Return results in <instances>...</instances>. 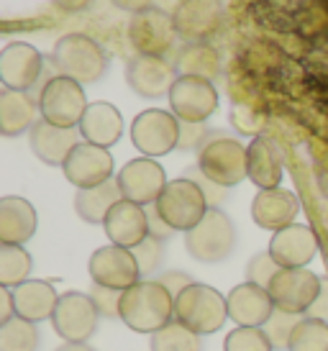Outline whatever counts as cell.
Masks as SVG:
<instances>
[{"instance_id": "bcb514c9", "label": "cell", "mask_w": 328, "mask_h": 351, "mask_svg": "<svg viewBox=\"0 0 328 351\" xmlns=\"http://www.w3.org/2000/svg\"><path fill=\"white\" fill-rule=\"evenodd\" d=\"M308 318H318V321H328V282L323 280L320 285V293L316 298V302L310 305V311L305 313Z\"/></svg>"}, {"instance_id": "7bdbcfd3", "label": "cell", "mask_w": 328, "mask_h": 351, "mask_svg": "<svg viewBox=\"0 0 328 351\" xmlns=\"http://www.w3.org/2000/svg\"><path fill=\"white\" fill-rule=\"evenodd\" d=\"M154 280L162 285V287H167V290L172 293V298H177L183 290H187L190 285H195L193 277H190L187 272H180V269H172V272H159Z\"/></svg>"}, {"instance_id": "681fc988", "label": "cell", "mask_w": 328, "mask_h": 351, "mask_svg": "<svg viewBox=\"0 0 328 351\" xmlns=\"http://www.w3.org/2000/svg\"><path fill=\"white\" fill-rule=\"evenodd\" d=\"M57 351H95V349H90L87 343H72V341H65L62 346H59Z\"/></svg>"}, {"instance_id": "7402d4cb", "label": "cell", "mask_w": 328, "mask_h": 351, "mask_svg": "<svg viewBox=\"0 0 328 351\" xmlns=\"http://www.w3.org/2000/svg\"><path fill=\"white\" fill-rule=\"evenodd\" d=\"M300 213V200L295 193L274 187V190H259L251 203V218L259 228L267 231H282L292 226V221Z\"/></svg>"}, {"instance_id": "4316f807", "label": "cell", "mask_w": 328, "mask_h": 351, "mask_svg": "<svg viewBox=\"0 0 328 351\" xmlns=\"http://www.w3.org/2000/svg\"><path fill=\"white\" fill-rule=\"evenodd\" d=\"M36 110L39 100H34L29 93L5 88L0 93V134L13 138L31 131L36 126Z\"/></svg>"}, {"instance_id": "1f68e13d", "label": "cell", "mask_w": 328, "mask_h": 351, "mask_svg": "<svg viewBox=\"0 0 328 351\" xmlns=\"http://www.w3.org/2000/svg\"><path fill=\"white\" fill-rule=\"evenodd\" d=\"M36 349H39L36 323L16 315L13 321L0 326V351H36Z\"/></svg>"}, {"instance_id": "5bb4252c", "label": "cell", "mask_w": 328, "mask_h": 351, "mask_svg": "<svg viewBox=\"0 0 328 351\" xmlns=\"http://www.w3.org/2000/svg\"><path fill=\"white\" fill-rule=\"evenodd\" d=\"M87 269H90V277L95 285L121 290V293L134 287L136 282H141V272H139L134 252L116 244L100 246L97 252H93Z\"/></svg>"}, {"instance_id": "b9f144b4", "label": "cell", "mask_w": 328, "mask_h": 351, "mask_svg": "<svg viewBox=\"0 0 328 351\" xmlns=\"http://www.w3.org/2000/svg\"><path fill=\"white\" fill-rule=\"evenodd\" d=\"M231 123L236 126V131H242V134H259V128L264 126V118L254 116L249 108L236 106L231 113Z\"/></svg>"}, {"instance_id": "d6986e66", "label": "cell", "mask_w": 328, "mask_h": 351, "mask_svg": "<svg viewBox=\"0 0 328 351\" xmlns=\"http://www.w3.org/2000/svg\"><path fill=\"white\" fill-rule=\"evenodd\" d=\"M267 252L280 264V269H305L316 259L318 239H316L310 226L292 223L272 236Z\"/></svg>"}, {"instance_id": "f546056e", "label": "cell", "mask_w": 328, "mask_h": 351, "mask_svg": "<svg viewBox=\"0 0 328 351\" xmlns=\"http://www.w3.org/2000/svg\"><path fill=\"white\" fill-rule=\"evenodd\" d=\"M124 200L121 187L116 180H108L97 187H87V190H78L75 195V210L85 223H106L110 208Z\"/></svg>"}, {"instance_id": "cb8c5ba5", "label": "cell", "mask_w": 328, "mask_h": 351, "mask_svg": "<svg viewBox=\"0 0 328 351\" xmlns=\"http://www.w3.org/2000/svg\"><path fill=\"white\" fill-rule=\"evenodd\" d=\"M246 177L259 190H274L282 182V152L267 136H254L246 147Z\"/></svg>"}, {"instance_id": "d590c367", "label": "cell", "mask_w": 328, "mask_h": 351, "mask_svg": "<svg viewBox=\"0 0 328 351\" xmlns=\"http://www.w3.org/2000/svg\"><path fill=\"white\" fill-rule=\"evenodd\" d=\"M136 256V264H139V272L141 277H152V274H159V267H162L164 259V241L154 239V236H146L139 246L131 249Z\"/></svg>"}, {"instance_id": "7dc6e473", "label": "cell", "mask_w": 328, "mask_h": 351, "mask_svg": "<svg viewBox=\"0 0 328 351\" xmlns=\"http://www.w3.org/2000/svg\"><path fill=\"white\" fill-rule=\"evenodd\" d=\"M118 10H126V13H139V10H146V8H154L152 3L154 0H110Z\"/></svg>"}, {"instance_id": "e575fe53", "label": "cell", "mask_w": 328, "mask_h": 351, "mask_svg": "<svg viewBox=\"0 0 328 351\" xmlns=\"http://www.w3.org/2000/svg\"><path fill=\"white\" fill-rule=\"evenodd\" d=\"M270 336L264 328H249V326H236L233 331L226 333L223 351H272Z\"/></svg>"}, {"instance_id": "e0dca14e", "label": "cell", "mask_w": 328, "mask_h": 351, "mask_svg": "<svg viewBox=\"0 0 328 351\" xmlns=\"http://www.w3.org/2000/svg\"><path fill=\"white\" fill-rule=\"evenodd\" d=\"M172 21L177 36L190 41L211 39L223 23L221 0H180L172 10Z\"/></svg>"}, {"instance_id": "603a6c76", "label": "cell", "mask_w": 328, "mask_h": 351, "mask_svg": "<svg viewBox=\"0 0 328 351\" xmlns=\"http://www.w3.org/2000/svg\"><path fill=\"white\" fill-rule=\"evenodd\" d=\"M106 234L116 246L134 249L149 236V215L146 208L131 200H118L106 218Z\"/></svg>"}, {"instance_id": "3957f363", "label": "cell", "mask_w": 328, "mask_h": 351, "mask_svg": "<svg viewBox=\"0 0 328 351\" xmlns=\"http://www.w3.org/2000/svg\"><path fill=\"white\" fill-rule=\"evenodd\" d=\"M229 318V302L215 287L195 282L174 298V321L190 328L198 336H211L221 331Z\"/></svg>"}, {"instance_id": "836d02e7", "label": "cell", "mask_w": 328, "mask_h": 351, "mask_svg": "<svg viewBox=\"0 0 328 351\" xmlns=\"http://www.w3.org/2000/svg\"><path fill=\"white\" fill-rule=\"evenodd\" d=\"M152 351H200V336L180 321H172L152 333Z\"/></svg>"}, {"instance_id": "52a82bcc", "label": "cell", "mask_w": 328, "mask_h": 351, "mask_svg": "<svg viewBox=\"0 0 328 351\" xmlns=\"http://www.w3.org/2000/svg\"><path fill=\"white\" fill-rule=\"evenodd\" d=\"M131 141L149 159L169 154L180 144V118L174 116L172 110L149 108V110H144V113H139L134 118Z\"/></svg>"}, {"instance_id": "9c48e42d", "label": "cell", "mask_w": 328, "mask_h": 351, "mask_svg": "<svg viewBox=\"0 0 328 351\" xmlns=\"http://www.w3.org/2000/svg\"><path fill=\"white\" fill-rule=\"evenodd\" d=\"M97 313L95 302L87 293H65L59 295V302L51 313V326L59 333V339L72 343H85L97 331Z\"/></svg>"}, {"instance_id": "2e32d148", "label": "cell", "mask_w": 328, "mask_h": 351, "mask_svg": "<svg viewBox=\"0 0 328 351\" xmlns=\"http://www.w3.org/2000/svg\"><path fill=\"white\" fill-rule=\"evenodd\" d=\"M177 69L174 62L167 57H146V54H136L128 64H126V82L134 90L136 95L149 100L164 98L169 95L172 85L177 82Z\"/></svg>"}, {"instance_id": "83f0119b", "label": "cell", "mask_w": 328, "mask_h": 351, "mask_svg": "<svg viewBox=\"0 0 328 351\" xmlns=\"http://www.w3.org/2000/svg\"><path fill=\"white\" fill-rule=\"evenodd\" d=\"M13 298H16L19 318H26L31 323L47 321V318L51 321V313L59 302L57 290L41 280H26L23 285L13 287Z\"/></svg>"}, {"instance_id": "8d00e7d4", "label": "cell", "mask_w": 328, "mask_h": 351, "mask_svg": "<svg viewBox=\"0 0 328 351\" xmlns=\"http://www.w3.org/2000/svg\"><path fill=\"white\" fill-rule=\"evenodd\" d=\"M300 318H303V315H292V313H282V311L272 313V318L267 321V326H264V333L270 336V341L274 349H288L290 336H292L295 326L300 323Z\"/></svg>"}, {"instance_id": "5b68a950", "label": "cell", "mask_w": 328, "mask_h": 351, "mask_svg": "<svg viewBox=\"0 0 328 351\" xmlns=\"http://www.w3.org/2000/svg\"><path fill=\"white\" fill-rule=\"evenodd\" d=\"M156 210L174 231H193L195 226L205 218L211 205L205 200L203 190L195 185L190 177H177L167 182L164 193L156 200Z\"/></svg>"}, {"instance_id": "ac0fdd59", "label": "cell", "mask_w": 328, "mask_h": 351, "mask_svg": "<svg viewBox=\"0 0 328 351\" xmlns=\"http://www.w3.org/2000/svg\"><path fill=\"white\" fill-rule=\"evenodd\" d=\"M65 177L78 190L97 187L113 180V156L106 147H95L90 141H82L72 149V154L65 162Z\"/></svg>"}, {"instance_id": "30bf717a", "label": "cell", "mask_w": 328, "mask_h": 351, "mask_svg": "<svg viewBox=\"0 0 328 351\" xmlns=\"http://www.w3.org/2000/svg\"><path fill=\"white\" fill-rule=\"evenodd\" d=\"M177 39V29L169 13L159 8H146L131 16L128 23V41L136 54L146 57H164L169 54Z\"/></svg>"}, {"instance_id": "60d3db41", "label": "cell", "mask_w": 328, "mask_h": 351, "mask_svg": "<svg viewBox=\"0 0 328 351\" xmlns=\"http://www.w3.org/2000/svg\"><path fill=\"white\" fill-rule=\"evenodd\" d=\"M183 177H190L195 185L203 190V195H205V200H208V205H211V208H218V205H221L223 200L229 197V187L215 185V182H213V180H208V177H205L203 172L198 169V167L187 169V172H185Z\"/></svg>"}, {"instance_id": "7c38bea8", "label": "cell", "mask_w": 328, "mask_h": 351, "mask_svg": "<svg viewBox=\"0 0 328 351\" xmlns=\"http://www.w3.org/2000/svg\"><path fill=\"white\" fill-rule=\"evenodd\" d=\"M169 108L185 123H205L218 108V93L211 80L180 75L169 90Z\"/></svg>"}, {"instance_id": "7a4b0ae2", "label": "cell", "mask_w": 328, "mask_h": 351, "mask_svg": "<svg viewBox=\"0 0 328 351\" xmlns=\"http://www.w3.org/2000/svg\"><path fill=\"white\" fill-rule=\"evenodd\" d=\"M51 67L57 75L69 77L80 85H93L106 75L108 57L103 47L85 34H67L51 49Z\"/></svg>"}, {"instance_id": "ee69618b", "label": "cell", "mask_w": 328, "mask_h": 351, "mask_svg": "<svg viewBox=\"0 0 328 351\" xmlns=\"http://www.w3.org/2000/svg\"><path fill=\"white\" fill-rule=\"evenodd\" d=\"M146 215H149V236H154L159 241H167L174 234V228H169V223L159 215L156 205H146Z\"/></svg>"}, {"instance_id": "d4e9b609", "label": "cell", "mask_w": 328, "mask_h": 351, "mask_svg": "<svg viewBox=\"0 0 328 351\" xmlns=\"http://www.w3.org/2000/svg\"><path fill=\"white\" fill-rule=\"evenodd\" d=\"M36 234V210L26 197L8 195L0 200V244L23 246Z\"/></svg>"}, {"instance_id": "c3c4849f", "label": "cell", "mask_w": 328, "mask_h": 351, "mask_svg": "<svg viewBox=\"0 0 328 351\" xmlns=\"http://www.w3.org/2000/svg\"><path fill=\"white\" fill-rule=\"evenodd\" d=\"M93 0H51V5H57L59 10L65 13H78V10H85Z\"/></svg>"}, {"instance_id": "484cf974", "label": "cell", "mask_w": 328, "mask_h": 351, "mask_svg": "<svg viewBox=\"0 0 328 351\" xmlns=\"http://www.w3.org/2000/svg\"><path fill=\"white\" fill-rule=\"evenodd\" d=\"M80 134L95 147H113L124 134V116L110 103H90L80 121Z\"/></svg>"}, {"instance_id": "4fadbf2b", "label": "cell", "mask_w": 328, "mask_h": 351, "mask_svg": "<svg viewBox=\"0 0 328 351\" xmlns=\"http://www.w3.org/2000/svg\"><path fill=\"white\" fill-rule=\"evenodd\" d=\"M47 72V59L26 41H13L0 51V80L8 90L31 93Z\"/></svg>"}, {"instance_id": "f6af8a7d", "label": "cell", "mask_w": 328, "mask_h": 351, "mask_svg": "<svg viewBox=\"0 0 328 351\" xmlns=\"http://www.w3.org/2000/svg\"><path fill=\"white\" fill-rule=\"evenodd\" d=\"M16 315H19V313H16V298H13V290H10V287H3V290H0V326L13 321Z\"/></svg>"}, {"instance_id": "d6a6232c", "label": "cell", "mask_w": 328, "mask_h": 351, "mask_svg": "<svg viewBox=\"0 0 328 351\" xmlns=\"http://www.w3.org/2000/svg\"><path fill=\"white\" fill-rule=\"evenodd\" d=\"M288 351H328V321L303 315L290 336Z\"/></svg>"}, {"instance_id": "f35d334b", "label": "cell", "mask_w": 328, "mask_h": 351, "mask_svg": "<svg viewBox=\"0 0 328 351\" xmlns=\"http://www.w3.org/2000/svg\"><path fill=\"white\" fill-rule=\"evenodd\" d=\"M87 295L93 298L97 313H100L103 318H121V298H124L121 290H110V287H103V285L93 282V287H90Z\"/></svg>"}, {"instance_id": "ba28073f", "label": "cell", "mask_w": 328, "mask_h": 351, "mask_svg": "<svg viewBox=\"0 0 328 351\" xmlns=\"http://www.w3.org/2000/svg\"><path fill=\"white\" fill-rule=\"evenodd\" d=\"M41 118L62 128H80V121L87 110L85 90L69 77H51L39 98Z\"/></svg>"}, {"instance_id": "44dd1931", "label": "cell", "mask_w": 328, "mask_h": 351, "mask_svg": "<svg viewBox=\"0 0 328 351\" xmlns=\"http://www.w3.org/2000/svg\"><path fill=\"white\" fill-rule=\"evenodd\" d=\"M229 302V318L236 326H249V328H261L274 313V302L270 298V290L259 285L242 282L236 285L231 293L226 295Z\"/></svg>"}, {"instance_id": "ffe728a7", "label": "cell", "mask_w": 328, "mask_h": 351, "mask_svg": "<svg viewBox=\"0 0 328 351\" xmlns=\"http://www.w3.org/2000/svg\"><path fill=\"white\" fill-rule=\"evenodd\" d=\"M31 152L39 156L44 165L49 167H65L72 149L82 144L85 138L80 134V128H62L49 123L44 118L36 121V126L29 131Z\"/></svg>"}, {"instance_id": "6da1fadb", "label": "cell", "mask_w": 328, "mask_h": 351, "mask_svg": "<svg viewBox=\"0 0 328 351\" xmlns=\"http://www.w3.org/2000/svg\"><path fill=\"white\" fill-rule=\"evenodd\" d=\"M121 321L136 333H156L174 321V298L156 280H141L121 298Z\"/></svg>"}, {"instance_id": "ab89813d", "label": "cell", "mask_w": 328, "mask_h": 351, "mask_svg": "<svg viewBox=\"0 0 328 351\" xmlns=\"http://www.w3.org/2000/svg\"><path fill=\"white\" fill-rule=\"evenodd\" d=\"M213 134H215V128H208L205 123H185V121H180V144H177V149L200 152Z\"/></svg>"}, {"instance_id": "9a60e30c", "label": "cell", "mask_w": 328, "mask_h": 351, "mask_svg": "<svg viewBox=\"0 0 328 351\" xmlns=\"http://www.w3.org/2000/svg\"><path fill=\"white\" fill-rule=\"evenodd\" d=\"M118 187H121V195L124 200L139 205H154L159 200V195L167 187V175H164L162 165H156L154 159L149 156H139L126 162L124 169L116 177Z\"/></svg>"}, {"instance_id": "f1b7e54d", "label": "cell", "mask_w": 328, "mask_h": 351, "mask_svg": "<svg viewBox=\"0 0 328 351\" xmlns=\"http://www.w3.org/2000/svg\"><path fill=\"white\" fill-rule=\"evenodd\" d=\"M174 69L177 75L187 77H203V80H218L221 75V57L205 41H190L183 49L174 54Z\"/></svg>"}, {"instance_id": "8992f818", "label": "cell", "mask_w": 328, "mask_h": 351, "mask_svg": "<svg viewBox=\"0 0 328 351\" xmlns=\"http://www.w3.org/2000/svg\"><path fill=\"white\" fill-rule=\"evenodd\" d=\"M185 246L193 259L203 264H218L229 259L236 246V228L229 215L211 208L193 231L185 234Z\"/></svg>"}, {"instance_id": "74e56055", "label": "cell", "mask_w": 328, "mask_h": 351, "mask_svg": "<svg viewBox=\"0 0 328 351\" xmlns=\"http://www.w3.org/2000/svg\"><path fill=\"white\" fill-rule=\"evenodd\" d=\"M277 272H280V264L272 259V254L259 252L254 254L249 259V264H246V282L259 285L264 290H270V285L277 277Z\"/></svg>"}, {"instance_id": "277c9868", "label": "cell", "mask_w": 328, "mask_h": 351, "mask_svg": "<svg viewBox=\"0 0 328 351\" xmlns=\"http://www.w3.org/2000/svg\"><path fill=\"white\" fill-rule=\"evenodd\" d=\"M198 169L215 185H239L246 177V147L223 131H215L198 152Z\"/></svg>"}, {"instance_id": "4dcf8cb0", "label": "cell", "mask_w": 328, "mask_h": 351, "mask_svg": "<svg viewBox=\"0 0 328 351\" xmlns=\"http://www.w3.org/2000/svg\"><path fill=\"white\" fill-rule=\"evenodd\" d=\"M31 274V254L23 246L0 244V285L19 287Z\"/></svg>"}, {"instance_id": "8fae6325", "label": "cell", "mask_w": 328, "mask_h": 351, "mask_svg": "<svg viewBox=\"0 0 328 351\" xmlns=\"http://www.w3.org/2000/svg\"><path fill=\"white\" fill-rule=\"evenodd\" d=\"M320 285H323V280L318 274L310 272L308 267L305 269H280L270 285V298L274 302V311L305 315L318 298Z\"/></svg>"}]
</instances>
